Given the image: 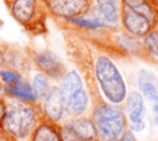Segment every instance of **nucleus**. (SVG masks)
Segmentation results:
<instances>
[{"label": "nucleus", "instance_id": "26", "mask_svg": "<svg viewBox=\"0 0 158 141\" xmlns=\"http://www.w3.org/2000/svg\"><path fill=\"white\" fill-rule=\"evenodd\" d=\"M0 96H4V84L0 80Z\"/></svg>", "mask_w": 158, "mask_h": 141}, {"label": "nucleus", "instance_id": "5", "mask_svg": "<svg viewBox=\"0 0 158 141\" xmlns=\"http://www.w3.org/2000/svg\"><path fill=\"white\" fill-rule=\"evenodd\" d=\"M33 68L37 72L43 73L51 80H60L67 73V67L62 59L49 49H36L32 47H25Z\"/></svg>", "mask_w": 158, "mask_h": 141}, {"label": "nucleus", "instance_id": "1", "mask_svg": "<svg viewBox=\"0 0 158 141\" xmlns=\"http://www.w3.org/2000/svg\"><path fill=\"white\" fill-rule=\"evenodd\" d=\"M158 24V0H120V27L143 38Z\"/></svg>", "mask_w": 158, "mask_h": 141}, {"label": "nucleus", "instance_id": "10", "mask_svg": "<svg viewBox=\"0 0 158 141\" xmlns=\"http://www.w3.org/2000/svg\"><path fill=\"white\" fill-rule=\"evenodd\" d=\"M5 54V67L14 69L22 75H26L33 68L32 62L25 48H20L14 45L4 43L0 45Z\"/></svg>", "mask_w": 158, "mask_h": 141}, {"label": "nucleus", "instance_id": "2", "mask_svg": "<svg viewBox=\"0 0 158 141\" xmlns=\"http://www.w3.org/2000/svg\"><path fill=\"white\" fill-rule=\"evenodd\" d=\"M42 118L40 104H30L6 98V111L1 129L17 141L28 140Z\"/></svg>", "mask_w": 158, "mask_h": 141}, {"label": "nucleus", "instance_id": "18", "mask_svg": "<svg viewBox=\"0 0 158 141\" xmlns=\"http://www.w3.org/2000/svg\"><path fill=\"white\" fill-rule=\"evenodd\" d=\"M26 77L21 73L10 69V68H0V80L4 84V88H14L17 84H20Z\"/></svg>", "mask_w": 158, "mask_h": 141}, {"label": "nucleus", "instance_id": "19", "mask_svg": "<svg viewBox=\"0 0 158 141\" xmlns=\"http://www.w3.org/2000/svg\"><path fill=\"white\" fill-rule=\"evenodd\" d=\"M142 42L146 51L149 53V56L157 59L158 58V30L153 28L152 31H149L142 38Z\"/></svg>", "mask_w": 158, "mask_h": 141}, {"label": "nucleus", "instance_id": "13", "mask_svg": "<svg viewBox=\"0 0 158 141\" xmlns=\"http://www.w3.org/2000/svg\"><path fill=\"white\" fill-rule=\"evenodd\" d=\"M65 105H67L68 116L70 118L84 116V114L88 111L90 106V96L85 87L78 90L77 93H74L70 98H68L65 100Z\"/></svg>", "mask_w": 158, "mask_h": 141}, {"label": "nucleus", "instance_id": "3", "mask_svg": "<svg viewBox=\"0 0 158 141\" xmlns=\"http://www.w3.org/2000/svg\"><path fill=\"white\" fill-rule=\"evenodd\" d=\"M99 141H118L127 130V120L122 106L112 105L105 100L94 103L91 118Z\"/></svg>", "mask_w": 158, "mask_h": 141}, {"label": "nucleus", "instance_id": "27", "mask_svg": "<svg viewBox=\"0 0 158 141\" xmlns=\"http://www.w3.org/2000/svg\"><path fill=\"white\" fill-rule=\"evenodd\" d=\"M14 0H4V2H5V6H9L11 2H12Z\"/></svg>", "mask_w": 158, "mask_h": 141}, {"label": "nucleus", "instance_id": "16", "mask_svg": "<svg viewBox=\"0 0 158 141\" xmlns=\"http://www.w3.org/2000/svg\"><path fill=\"white\" fill-rule=\"evenodd\" d=\"M59 89L60 93L64 98V100H67L68 98H70L74 93H77L78 90H80L81 88H84V82L80 77V74L78 73V70L72 69V70H67V73L63 75V78L59 80Z\"/></svg>", "mask_w": 158, "mask_h": 141}, {"label": "nucleus", "instance_id": "24", "mask_svg": "<svg viewBox=\"0 0 158 141\" xmlns=\"http://www.w3.org/2000/svg\"><path fill=\"white\" fill-rule=\"evenodd\" d=\"M15 140L16 139H14L6 131H4L2 129H0V141H15Z\"/></svg>", "mask_w": 158, "mask_h": 141}, {"label": "nucleus", "instance_id": "28", "mask_svg": "<svg viewBox=\"0 0 158 141\" xmlns=\"http://www.w3.org/2000/svg\"><path fill=\"white\" fill-rule=\"evenodd\" d=\"M156 28H157V30H158V24H157V27H156Z\"/></svg>", "mask_w": 158, "mask_h": 141}, {"label": "nucleus", "instance_id": "9", "mask_svg": "<svg viewBox=\"0 0 158 141\" xmlns=\"http://www.w3.org/2000/svg\"><path fill=\"white\" fill-rule=\"evenodd\" d=\"M40 108L43 118L54 124H60L68 118L65 100L58 85H52L47 96L40 103Z\"/></svg>", "mask_w": 158, "mask_h": 141}, {"label": "nucleus", "instance_id": "7", "mask_svg": "<svg viewBox=\"0 0 158 141\" xmlns=\"http://www.w3.org/2000/svg\"><path fill=\"white\" fill-rule=\"evenodd\" d=\"M123 113L127 120V129L132 132H141L146 129V103L138 89H131L127 92L123 101Z\"/></svg>", "mask_w": 158, "mask_h": 141}, {"label": "nucleus", "instance_id": "15", "mask_svg": "<svg viewBox=\"0 0 158 141\" xmlns=\"http://www.w3.org/2000/svg\"><path fill=\"white\" fill-rule=\"evenodd\" d=\"M4 96L7 99H16L30 104H40L27 78H25L20 84L14 88H4Z\"/></svg>", "mask_w": 158, "mask_h": 141}, {"label": "nucleus", "instance_id": "25", "mask_svg": "<svg viewBox=\"0 0 158 141\" xmlns=\"http://www.w3.org/2000/svg\"><path fill=\"white\" fill-rule=\"evenodd\" d=\"M4 67H5V54L0 46V68H4Z\"/></svg>", "mask_w": 158, "mask_h": 141}, {"label": "nucleus", "instance_id": "4", "mask_svg": "<svg viewBox=\"0 0 158 141\" xmlns=\"http://www.w3.org/2000/svg\"><path fill=\"white\" fill-rule=\"evenodd\" d=\"M6 7L11 17L31 36L47 32L48 12L42 0H14Z\"/></svg>", "mask_w": 158, "mask_h": 141}, {"label": "nucleus", "instance_id": "20", "mask_svg": "<svg viewBox=\"0 0 158 141\" xmlns=\"http://www.w3.org/2000/svg\"><path fill=\"white\" fill-rule=\"evenodd\" d=\"M58 131H59V136H60L62 141H85V140L80 139L78 135H75L73 131H70L63 124H58Z\"/></svg>", "mask_w": 158, "mask_h": 141}, {"label": "nucleus", "instance_id": "23", "mask_svg": "<svg viewBox=\"0 0 158 141\" xmlns=\"http://www.w3.org/2000/svg\"><path fill=\"white\" fill-rule=\"evenodd\" d=\"M151 110H152V120L156 126H158V101L151 104Z\"/></svg>", "mask_w": 158, "mask_h": 141}, {"label": "nucleus", "instance_id": "6", "mask_svg": "<svg viewBox=\"0 0 158 141\" xmlns=\"http://www.w3.org/2000/svg\"><path fill=\"white\" fill-rule=\"evenodd\" d=\"M48 16L54 21L72 20L84 16L91 7V0H42Z\"/></svg>", "mask_w": 158, "mask_h": 141}, {"label": "nucleus", "instance_id": "8", "mask_svg": "<svg viewBox=\"0 0 158 141\" xmlns=\"http://www.w3.org/2000/svg\"><path fill=\"white\" fill-rule=\"evenodd\" d=\"M102 27H120V0H91L88 11Z\"/></svg>", "mask_w": 158, "mask_h": 141}, {"label": "nucleus", "instance_id": "11", "mask_svg": "<svg viewBox=\"0 0 158 141\" xmlns=\"http://www.w3.org/2000/svg\"><path fill=\"white\" fill-rule=\"evenodd\" d=\"M62 124L85 141L98 140V132L90 118H86V116L69 118V119H65Z\"/></svg>", "mask_w": 158, "mask_h": 141}, {"label": "nucleus", "instance_id": "29", "mask_svg": "<svg viewBox=\"0 0 158 141\" xmlns=\"http://www.w3.org/2000/svg\"><path fill=\"white\" fill-rule=\"evenodd\" d=\"M15 141H17V140H15Z\"/></svg>", "mask_w": 158, "mask_h": 141}, {"label": "nucleus", "instance_id": "17", "mask_svg": "<svg viewBox=\"0 0 158 141\" xmlns=\"http://www.w3.org/2000/svg\"><path fill=\"white\" fill-rule=\"evenodd\" d=\"M30 83H31L32 90H33V93L37 96V99H38L40 103L47 96V94L49 93V90L52 88L51 79L47 75H44L43 73H41V72H37L32 77V80Z\"/></svg>", "mask_w": 158, "mask_h": 141}, {"label": "nucleus", "instance_id": "22", "mask_svg": "<svg viewBox=\"0 0 158 141\" xmlns=\"http://www.w3.org/2000/svg\"><path fill=\"white\" fill-rule=\"evenodd\" d=\"M5 111H6V98L0 96V129L2 127V120H4Z\"/></svg>", "mask_w": 158, "mask_h": 141}, {"label": "nucleus", "instance_id": "21", "mask_svg": "<svg viewBox=\"0 0 158 141\" xmlns=\"http://www.w3.org/2000/svg\"><path fill=\"white\" fill-rule=\"evenodd\" d=\"M118 141H137V137H136L135 132H132L131 130L127 129V130L121 135V137L118 139Z\"/></svg>", "mask_w": 158, "mask_h": 141}, {"label": "nucleus", "instance_id": "12", "mask_svg": "<svg viewBox=\"0 0 158 141\" xmlns=\"http://www.w3.org/2000/svg\"><path fill=\"white\" fill-rule=\"evenodd\" d=\"M137 84L138 92L144 100L151 104L158 101V77L154 73L147 69H139L137 73Z\"/></svg>", "mask_w": 158, "mask_h": 141}, {"label": "nucleus", "instance_id": "14", "mask_svg": "<svg viewBox=\"0 0 158 141\" xmlns=\"http://www.w3.org/2000/svg\"><path fill=\"white\" fill-rule=\"evenodd\" d=\"M28 141H62L58 131V124L42 118L30 135Z\"/></svg>", "mask_w": 158, "mask_h": 141}]
</instances>
